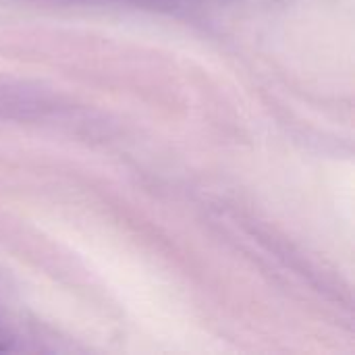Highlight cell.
<instances>
[{
	"mask_svg": "<svg viewBox=\"0 0 355 355\" xmlns=\"http://www.w3.org/2000/svg\"><path fill=\"white\" fill-rule=\"evenodd\" d=\"M8 347H10V337H8L6 329L0 324V352H6Z\"/></svg>",
	"mask_w": 355,
	"mask_h": 355,
	"instance_id": "obj_1",
	"label": "cell"
}]
</instances>
